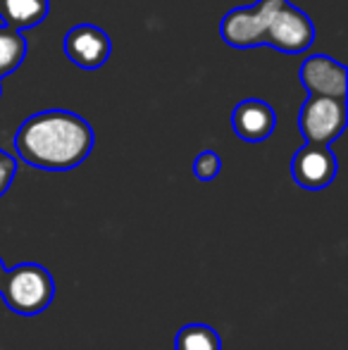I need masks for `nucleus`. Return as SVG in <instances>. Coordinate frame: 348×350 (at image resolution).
<instances>
[{"label":"nucleus","instance_id":"obj_14","mask_svg":"<svg viewBox=\"0 0 348 350\" xmlns=\"http://www.w3.org/2000/svg\"><path fill=\"white\" fill-rule=\"evenodd\" d=\"M14 174H17V160L0 148V198L10 191V186H12V181H14Z\"/></svg>","mask_w":348,"mask_h":350},{"label":"nucleus","instance_id":"obj_9","mask_svg":"<svg viewBox=\"0 0 348 350\" xmlns=\"http://www.w3.org/2000/svg\"><path fill=\"white\" fill-rule=\"evenodd\" d=\"M232 126L241 141L260 143L272 136L274 126H277V112L265 100L248 98V100H241L234 107Z\"/></svg>","mask_w":348,"mask_h":350},{"label":"nucleus","instance_id":"obj_2","mask_svg":"<svg viewBox=\"0 0 348 350\" xmlns=\"http://www.w3.org/2000/svg\"><path fill=\"white\" fill-rule=\"evenodd\" d=\"M0 298L14 314L31 317L51 308L55 298V279L43 265H17L5 269V277L0 281Z\"/></svg>","mask_w":348,"mask_h":350},{"label":"nucleus","instance_id":"obj_7","mask_svg":"<svg viewBox=\"0 0 348 350\" xmlns=\"http://www.w3.org/2000/svg\"><path fill=\"white\" fill-rule=\"evenodd\" d=\"M65 55L81 70H98L112 53V41L96 24H77L65 36Z\"/></svg>","mask_w":348,"mask_h":350},{"label":"nucleus","instance_id":"obj_13","mask_svg":"<svg viewBox=\"0 0 348 350\" xmlns=\"http://www.w3.org/2000/svg\"><path fill=\"white\" fill-rule=\"evenodd\" d=\"M222 172V157L215 150H203L198 157L193 160V174L200 181H213L219 176Z\"/></svg>","mask_w":348,"mask_h":350},{"label":"nucleus","instance_id":"obj_6","mask_svg":"<svg viewBox=\"0 0 348 350\" xmlns=\"http://www.w3.org/2000/svg\"><path fill=\"white\" fill-rule=\"evenodd\" d=\"M336 155L330 146H317L306 143L298 148L291 160V176L301 189L306 191H322L336 179Z\"/></svg>","mask_w":348,"mask_h":350},{"label":"nucleus","instance_id":"obj_10","mask_svg":"<svg viewBox=\"0 0 348 350\" xmlns=\"http://www.w3.org/2000/svg\"><path fill=\"white\" fill-rule=\"evenodd\" d=\"M51 12L48 0H0V24L27 31L43 22Z\"/></svg>","mask_w":348,"mask_h":350},{"label":"nucleus","instance_id":"obj_4","mask_svg":"<svg viewBox=\"0 0 348 350\" xmlns=\"http://www.w3.org/2000/svg\"><path fill=\"white\" fill-rule=\"evenodd\" d=\"M282 3L284 0H258L256 5H248V8L229 10L219 24L224 43L232 48H241V51L263 46L269 17Z\"/></svg>","mask_w":348,"mask_h":350},{"label":"nucleus","instance_id":"obj_15","mask_svg":"<svg viewBox=\"0 0 348 350\" xmlns=\"http://www.w3.org/2000/svg\"><path fill=\"white\" fill-rule=\"evenodd\" d=\"M5 277V265H3V260H0V281H3Z\"/></svg>","mask_w":348,"mask_h":350},{"label":"nucleus","instance_id":"obj_16","mask_svg":"<svg viewBox=\"0 0 348 350\" xmlns=\"http://www.w3.org/2000/svg\"><path fill=\"white\" fill-rule=\"evenodd\" d=\"M0 93H3V86H0Z\"/></svg>","mask_w":348,"mask_h":350},{"label":"nucleus","instance_id":"obj_11","mask_svg":"<svg viewBox=\"0 0 348 350\" xmlns=\"http://www.w3.org/2000/svg\"><path fill=\"white\" fill-rule=\"evenodd\" d=\"M27 38L17 29L0 24V79L17 70L27 57Z\"/></svg>","mask_w":348,"mask_h":350},{"label":"nucleus","instance_id":"obj_8","mask_svg":"<svg viewBox=\"0 0 348 350\" xmlns=\"http://www.w3.org/2000/svg\"><path fill=\"white\" fill-rule=\"evenodd\" d=\"M298 79L306 86L308 96L346 98L348 93L346 67L332 60L330 55H310L308 60H303Z\"/></svg>","mask_w":348,"mask_h":350},{"label":"nucleus","instance_id":"obj_5","mask_svg":"<svg viewBox=\"0 0 348 350\" xmlns=\"http://www.w3.org/2000/svg\"><path fill=\"white\" fill-rule=\"evenodd\" d=\"M312 41H315V27H312L310 17L296 5L284 0L269 17L263 46H272L274 51L296 55V53L308 51Z\"/></svg>","mask_w":348,"mask_h":350},{"label":"nucleus","instance_id":"obj_3","mask_svg":"<svg viewBox=\"0 0 348 350\" xmlns=\"http://www.w3.org/2000/svg\"><path fill=\"white\" fill-rule=\"evenodd\" d=\"M348 107L346 98L310 96L298 112V129L306 143L332 146L346 129Z\"/></svg>","mask_w":348,"mask_h":350},{"label":"nucleus","instance_id":"obj_1","mask_svg":"<svg viewBox=\"0 0 348 350\" xmlns=\"http://www.w3.org/2000/svg\"><path fill=\"white\" fill-rule=\"evenodd\" d=\"M93 141V129L84 117L70 110H46L19 124L14 150L36 170L67 172L91 155Z\"/></svg>","mask_w":348,"mask_h":350},{"label":"nucleus","instance_id":"obj_12","mask_svg":"<svg viewBox=\"0 0 348 350\" xmlns=\"http://www.w3.org/2000/svg\"><path fill=\"white\" fill-rule=\"evenodd\" d=\"M174 350H222V341L208 324H186L176 332Z\"/></svg>","mask_w":348,"mask_h":350}]
</instances>
